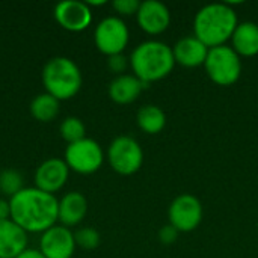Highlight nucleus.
I'll return each mask as SVG.
<instances>
[{
    "mask_svg": "<svg viewBox=\"0 0 258 258\" xmlns=\"http://www.w3.org/2000/svg\"><path fill=\"white\" fill-rule=\"evenodd\" d=\"M107 67L112 73H116L118 76H121L125 68H127V57L121 53V54H113V56H109V60H107Z\"/></svg>",
    "mask_w": 258,
    "mask_h": 258,
    "instance_id": "25",
    "label": "nucleus"
},
{
    "mask_svg": "<svg viewBox=\"0 0 258 258\" xmlns=\"http://www.w3.org/2000/svg\"><path fill=\"white\" fill-rule=\"evenodd\" d=\"M209 50L210 48L195 36H186L180 39L172 48L175 63H180L181 67L186 68H195L204 65Z\"/></svg>",
    "mask_w": 258,
    "mask_h": 258,
    "instance_id": "15",
    "label": "nucleus"
},
{
    "mask_svg": "<svg viewBox=\"0 0 258 258\" xmlns=\"http://www.w3.org/2000/svg\"><path fill=\"white\" fill-rule=\"evenodd\" d=\"M9 204L11 219L26 233H44L57 222L59 200L38 187H24Z\"/></svg>",
    "mask_w": 258,
    "mask_h": 258,
    "instance_id": "1",
    "label": "nucleus"
},
{
    "mask_svg": "<svg viewBox=\"0 0 258 258\" xmlns=\"http://www.w3.org/2000/svg\"><path fill=\"white\" fill-rule=\"evenodd\" d=\"M204 68L210 80L221 86L234 85L242 74L240 56L234 51L233 47L228 45L210 48Z\"/></svg>",
    "mask_w": 258,
    "mask_h": 258,
    "instance_id": "5",
    "label": "nucleus"
},
{
    "mask_svg": "<svg viewBox=\"0 0 258 258\" xmlns=\"http://www.w3.org/2000/svg\"><path fill=\"white\" fill-rule=\"evenodd\" d=\"M59 133L62 136V139L68 144H74L77 141L85 139L86 136V127L83 124V121L77 116H68L65 118L60 125H59Z\"/></svg>",
    "mask_w": 258,
    "mask_h": 258,
    "instance_id": "21",
    "label": "nucleus"
},
{
    "mask_svg": "<svg viewBox=\"0 0 258 258\" xmlns=\"http://www.w3.org/2000/svg\"><path fill=\"white\" fill-rule=\"evenodd\" d=\"M76 245L83 249H95L100 245V234L95 228L85 227L80 228L77 233H74Z\"/></svg>",
    "mask_w": 258,
    "mask_h": 258,
    "instance_id": "23",
    "label": "nucleus"
},
{
    "mask_svg": "<svg viewBox=\"0 0 258 258\" xmlns=\"http://www.w3.org/2000/svg\"><path fill=\"white\" fill-rule=\"evenodd\" d=\"M236 11L228 3H210L201 8L194 20V36L209 48L225 45L237 27Z\"/></svg>",
    "mask_w": 258,
    "mask_h": 258,
    "instance_id": "2",
    "label": "nucleus"
},
{
    "mask_svg": "<svg viewBox=\"0 0 258 258\" xmlns=\"http://www.w3.org/2000/svg\"><path fill=\"white\" fill-rule=\"evenodd\" d=\"M112 6L119 15H133V14H138L141 8V2L139 0H115Z\"/></svg>",
    "mask_w": 258,
    "mask_h": 258,
    "instance_id": "24",
    "label": "nucleus"
},
{
    "mask_svg": "<svg viewBox=\"0 0 258 258\" xmlns=\"http://www.w3.org/2000/svg\"><path fill=\"white\" fill-rule=\"evenodd\" d=\"M136 122L142 132H145L148 135H157L166 125V115L159 106L147 104L139 109Z\"/></svg>",
    "mask_w": 258,
    "mask_h": 258,
    "instance_id": "19",
    "label": "nucleus"
},
{
    "mask_svg": "<svg viewBox=\"0 0 258 258\" xmlns=\"http://www.w3.org/2000/svg\"><path fill=\"white\" fill-rule=\"evenodd\" d=\"M82 83V71L70 57H51L42 68V85L45 92L59 101L73 98L80 91Z\"/></svg>",
    "mask_w": 258,
    "mask_h": 258,
    "instance_id": "4",
    "label": "nucleus"
},
{
    "mask_svg": "<svg viewBox=\"0 0 258 258\" xmlns=\"http://www.w3.org/2000/svg\"><path fill=\"white\" fill-rule=\"evenodd\" d=\"M136 15L141 29L150 35H159L165 32L171 23L169 9L166 8V5L157 0L141 2V8Z\"/></svg>",
    "mask_w": 258,
    "mask_h": 258,
    "instance_id": "13",
    "label": "nucleus"
},
{
    "mask_svg": "<svg viewBox=\"0 0 258 258\" xmlns=\"http://www.w3.org/2000/svg\"><path fill=\"white\" fill-rule=\"evenodd\" d=\"M107 160L115 172L132 175L141 169L144 163V151L136 139L130 136H118L109 145Z\"/></svg>",
    "mask_w": 258,
    "mask_h": 258,
    "instance_id": "7",
    "label": "nucleus"
},
{
    "mask_svg": "<svg viewBox=\"0 0 258 258\" xmlns=\"http://www.w3.org/2000/svg\"><path fill=\"white\" fill-rule=\"evenodd\" d=\"M23 177L15 169H3L0 172V194L8 197L9 200L15 197L20 190H23Z\"/></svg>",
    "mask_w": 258,
    "mask_h": 258,
    "instance_id": "22",
    "label": "nucleus"
},
{
    "mask_svg": "<svg viewBox=\"0 0 258 258\" xmlns=\"http://www.w3.org/2000/svg\"><path fill=\"white\" fill-rule=\"evenodd\" d=\"M11 219V204L8 200L0 198V221Z\"/></svg>",
    "mask_w": 258,
    "mask_h": 258,
    "instance_id": "27",
    "label": "nucleus"
},
{
    "mask_svg": "<svg viewBox=\"0 0 258 258\" xmlns=\"http://www.w3.org/2000/svg\"><path fill=\"white\" fill-rule=\"evenodd\" d=\"M63 160L68 165L70 171L88 175L97 172L101 168L104 153L97 141L85 138L82 141L67 145Z\"/></svg>",
    "mask_w": 258,
    "mask_h": 258,
    "instance_id": "6",
    "label": "nucleus"
},
{
    "mask_svg": "<svg viewBox=\"0 0 258 258\" xmlns=\"http://www.w3.org/2000/svg\"><path fill=\"white\" fill-rule=\"evenodd\" d=\"M76 246L74 233L57 224L44 231L39 240V251L45 258H71Z\"/></svg>",
    "mask_w": 258,
    "mask_h": 258,
    "instance_id": "10",
    "label": "nucleus"
},
{
    "mask_svg": "<svg viewBox=\"0 0 258 258\" xmlns=\"http://www.w3.org/2000/svg\"><path fill=\"white\" fill-rule=\"evenodd\" d=\"M231 41L233 48L239 56L252 57L258 54V24L254 21L239 23Z\"/></svg>",
    "mask_w": 258,
    "mask_h": 258,
    "instance_id": "18",
    "label": "nucleus"
},
{
    "mask_svg": "<svg viewBox=\"0 0 258 258\" xmlns=\"http://www.w3.org/2000/svg\"><path fill=\"white\" fill-rule=\"evenodd\" d=\"M148 85L142 83L135 74H121L116 76L109 85V97L118 104L133 103Z\"/></svg>",
    "mask_w": 258,
    "mask_h": 258,
    "instance_id": "17",
    "label": "nucleus"
},
{
    "mask_svg": "<svg viewBox=\"0 0 258 258\" xmlns=\"http://www.w3.org/2000/svg\"><path fill=\"white\" fill-rule=\"evenodd\" d=\"M178 237V231L172 225H166L159 231V240L163 245H172Z\"/></svg>",
    "mask_w": 258,
    "mask_h": 258,
    "instance_id": "26",
    "label": "nucleus"
},
{
    "mask_svg": "<svg viewBox=\"0 0 258 258\" xmlns=\"http://www.w3.org/2000/svg\"><path fill=\"white\" fill-rule=\"evenodd\" d=\"M88 212V201L80 192H68L59 201L57 221L60 225L70 228L83 221Z\"/></svg>",
    "mask_w": 258,
    "mask_h": 258,
    "instance_id": "16",
    "label": "nucleus"
},
{
    "mask_svg": "<svg viewBox=\"0 0 258 258\" xmlns=\"http://www.w3.org/2000/svg\"><path fill=\"white\" fill-rule=\"evenodd\" d=\"M130 39L128 27L119 17H106L103 18L94 32V41L97 48L106 54H121Z\"/></svg>",
    "mask_w": 258,
    "mask_h": 258,
    "instance_id": "8",
    "label": "nucleus"
},
{
    "mask_svg": "<svg viewBox=\"0 0 258 258\" xmlns=\"http://www.w3.org/2000/svg\"><path fill=\"white\" fill-rule=\"evenodd\" d=\"M54 20L56 23L70 30V32H82L89 27L92 23V11L86 5V2L79 0H63L54 6Z\"/></svg>",
    "mask_w": 258,
    "mask_h": 258,
    "instance_id": "11",
    "label": "nucleus"
},
{
    "mask_svg": "<svg viewBox=\"0 0 258 258\" xmlns=\"http://www.w3.org/2000/svg\"><path fill=\"white\" fill-rule=\"evenodd\" d=\"M17 258H45L42 255V252L39 251V249H26V251H23L20 255Z\"/></svg>",
    "mask_w": 258,
    "mask_h": 258,
    "instance_id": "28",
    "label": "nucleus"
},
{
    "mask_svg": "<svg viewBox=\"0 0 258 258\" xmlns=\"http://www.w3.org/2000/svg\"><path fill=\"white\" fill-rule=\"evenodd\" d=\"M168 218L169 225H172L178 233H190L197 230L203 221L201 201L190 194L178 195L169 206Z\"/></svg>",
    "mask_w": 258,
    "mask_h": 258,
    "instance_id": "9",
    "label": "nucleus"
},
{
    "mask_svg": "<svg viewBox=\"0 0 258 258\" xmlns=\"http://www.w3.org/2000/svg\"><path fill=\"white\" fill-rule=\"evenodd\" d=\"M27 249V233L12 219L0 221V258H17Z\"/></svg>",
    "mask_w": 258,
    "mask_h": 258,
    "instance_id": "14",
    "label": "nucleus"
},
{
    "mask_svg": "<svg viewBox=\"0 0 258 258\" xmlns=\"http://www.w3.org/2000/svg\"><path fill=\"white\" fill-rule=\"evenodd\" d=\"M60 101L44 92L36 95L30 103V115L39 122H50L59 115Z\"/></svg>",
    "mask_w": 258,
    "mask_h": 258,
    "instance_id": "20",
    "label": "nucleus"
},
{
    "mask_svg": "<svg viewBox=\"0 0 258 258\" xmlns=\"http://www.w3.org/2000/svg\"><path fill=\"white\" fill-rule=\"evenodd\" d=\"M68 175L70 168L65 160L57 157L47 159L35 171V187L54 195V192L60 190L65 186Z\"/></svg>",
    "mask_w": 258,
    "mask_h": 258,
    "instance_id": "12",
    "label": "nucleus"
},
{
    "mask_svg": "<svg viewBox=\"0 0 258 258\" xmlns=\"http://www.w3.org/2000/svg\"><path fill=\"white\" fill-rule=\"evenodd\" d=\"M130 65L135 76L142 83L150 85L165 79L174 70V51L162 41H145L132 51Z\"/></svg>",
    "mask_w": 258,
    "mask_h": 258,
    "instance_id": "3",
    "label": "nucleus"
}]
</instances>
